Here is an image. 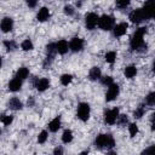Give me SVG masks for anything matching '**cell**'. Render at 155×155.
<instances>
[{"label": "cell", "mask_w": 155, "mask_h": 155, "mask_svg": "<svg viewBox=\"0 0 155 155\" xmlns=\"http://www.w3.org/2000/svg\"><path fill=\"white\" fill-rule=\"evenodd\" d=\"M144 111H145V109H144V107L143 105H139L136 110H134V113H133V115H134V117L136 119H140L142 116H143V114H144Z\"/></svg>", "instance_id": "28"}, {"label": "cell", "mask_w": 155, "mask_h": 155, "mask_svg": "<svg viewBox=\"0 0 155 155\" xmlns=\"http://www.w3.org/2000/svg\"><path fill=\"white\" fill-rule=\"evenodd\" d=\"M128 5H130V1H128V0H121V1H116V6H117L119 8H126Z\"/></svg>", "instance_id": "37"}, {"label": "cell", "mask_w": 155, "mask_h": 155, "mask_svg": "<svg viewBox=\"0 0 155 155\" xmlns=\"http://www.w3.org/2000/svg\"><path fill=\"white\" fill-rule=\"evenodd\" d=\"M7 105H8V108L12 109V110H19V109H22V107H23L22 102H21L18 98H16V97L11 98V99L8 101V103H7Z\"/></svg>", "instance_id": "14"}, {"label": "cell", "mask_w": 155, "mask_h": 155, "mask_svg": "<svg viewBox=\"0 0 155 155\" xmlns=\"http://www.w3.org/2000/svg\"><path fill=\"white\" fill-rule=\"evenodd\" d=\"M144 8L148 11L150 18H154V19H155V0L147 1V2L144 4Z\"/></svg>", "instance_id": "15"}, {"label": "cell", "mask_w": 155, "mask_h": 155, "mask_svg": "<svg viewBox=\"0 0 155 155\" xmlns=\"http://www.w3.org/2000/svg\"><path fill=\"white\" fill-rule=\"evenodd\" d=\"M117 117H119V109L117 108H114L111 110H107L104 113V121H105V124L113 125V124H115Z\"/></svg>", "instance_id": "7"}, {"label": "cell", "mask_w": 155, "mask_h": 155, "mask_svg": "<svg viewBox=\"0 0 155 155\" xmlns=\"http://www.w3.org/2000/svg\"><path fill=\"white\" fill-rule=\"evenodd\" d=\"M115 58H116V53L114 52V51H110V52H108L107 54H105V61L108 62V63H114L115 62Z\"/></svg>", "instance_id": "27"}, {"label": "cell", "mask_w": 155, "mask_h": 155, "mask_svg": "<svg viewBox=\"0 0 155 155\" xmlns=\"http://www.w3.org/2000/svg\"><path fill=\"white\" fill-rule=\"evenodd\" d=\"M27 4H28L29 7H35L36 6V1H28Z\"/></svg>", "instance_id": "42"}, {"label": "cell", "mask_w": 155, "mask_h": 155, "mask_svg": "<svg viewBox=\"0 0 155 155\" xmlns=\"http://www.w3.org/2000/svg\"><path fill=\"white\" fill-rule=\"evenodd\" d=\"M12 28H13V19L10 17H5L1 21V30L4 33H8L12 30Z\"/></svg>", "instance_id": "11"}, {"label": "cell", "mask_w": 155, "mask_h": 155, "mask_svg": "<svg viewBox=\"0 0 155 155\" xmlns=\"http://www.w3.org/2000/svg\"><path fill=\"white\" fill-rule=\"evenodd\" d=\"M150 18L148 11L143 7V8H137V10H133L131 13H130V19L131 22L133 23H139V22H143L145 19Z\"/></svg>", "instance_id": "3"}, {"label": "cell", "mask_w": 155, "mask_h": 155, "mask_svg": "<svg viewBox=\"0 0 155 155\" xmlns=\"http://www.w3.org/2000/svg\"><path fill=\"white\" fill-rule=\"evenodd\" d=\"M98 21H99V17H98L94 12H90V13H87L86 17H85V25H86L87 29L92 30V29H94L96 25L98 24Z\"/></svg>", "instance_id": "5"}, {"label": "cell", "mask_w": 155, "mask_h": 155, "mask_svg": "<svg viewBox=\"0 0 155 155\" xmlns=\"http://www.w3.org/2000/svg\"><path fill=\"white\" fill-rule=\"evenodd\" d=\"M94 145L98 149H104V148L111 149L115 145V140L110 134H98L94 139Z\"/></svg>", "instance_id": "2"}, {"label": "cell", "mask_w": 155, "mask_h": 155, "mask_svg": "<svg viewBox=\"0 0 155 155\" xmlns=\"http://www.w3.org/2000/svg\"><path fill=\"white\" fill-rule=\"evenodd\" d=\"M145 33H147L145 27L138 28L134 31V34L132 35L131 41H130V46H131L132 51H144V50H147V45L144 44V40H143V36H144Z\"/></svg>", "instance_id": "1"}, {"label": "cell", "mask_w": 155, "mask_h": 155, "mask_svg": "<svg viewBox=\"0 0 155 155\" xmlns=\"http://www.w3.org/2000/svg\"><path fill=\"white\" fill-rule=\"evenodd\" d=\"M48 16H50V11H48V8H47V7H42V8L39 10L36 18H38V21L44 22V21H46V19L48 18Z\"/></svg>", "instance_id": "18"}, {"label": "cell", "mask_w": 155, "mask_h": 155, "mask_svg": "<svg viewBox=\"0 0 155 155\" xmlns=\"http://www.w3.org/2000/svg\"><path fill=\"white\" fill-rule=\"evenodd\" d=\"M68 42L65 40H59L57 44H56V48H57V52L61 53V54H64L68 52Z\"/></svg>", "instance_id": "16"}, {"label": "cell", "mask_w": 155, "mask_h": 155, "mask_svg": "<svg viewBox=\"0 0 155 155\" xmlns=\"http://www.w3.org/2000/svg\"><path fill=\"white\" fill-rule=\"evenodd\" d=\"M140 155H155V144L149 147V148H147V149H144L140 153Z\"/></svg>", "instance_id": "30"}, {"label": "cell", "mask_w": 155, "mask_h": 155, "mask_svg": "<svg viewBox=\"0 0 155 155\" xmlns=\"http://www.w3.org/2000/svg\"><path fill=\"white\" fill-rule=\"evenodd\" d=\"M119 91H120V90H119V86H117L116 84L110 85L109 88H108V91H107V94H105V101H107V102L114 101V99L117 97Z\"/></svg>", "instance_id": "8"}, {"label": "cell", "mask_w": 155, "mask_h": 155, "mask_svg": "<svg viewBox=\"0 0 155 155\" xmlns=\"http://www.w3.org/2000/svg\"><path fill=\"white\" fill-rule=\"evenodd\" d=\"M21 47L23 51H30V50H33V42L29 39H27L21 44Z\"/></svg>", "instance_id": "24"}, {"label": "cell", "mask_w": 155, "mask_h": 155, "mask_svg": "<svg viewBox=\"0 0 155 155\" xmlns=\"http://www.w3.org/2000/svg\"><path fill=\"white\" fill-rule=\"evenodd\" d=\"M107 155H117L115 151H109V153H107Z\"/></svg>", "instance_id": "43"}, {"label": "cell", "mask_w": 155, "mask_h": 155, "mask_svg": "<svg viewBox=\"0 0 155 155\" xmlns=\"http://www.w3.org/2000/svg\"><path fill=\"white\" fill-rule=\"evenodd\" d=\"M46 139H47V132L46 131H41L40 134H39V137H38V142L40 144H42V143L46 142Z\"/></svg>", "instance_id": "35"}, {"label": "cell", "mask_w": 155, "mask_h": 155, "mask_svg": "<svg viewBox=\"0 0 155 155\" xmlns=\"http://www.w3.org/2000/svg\"><path fill=\"white\" fill-rule=\"evenodd\" d=\"M71 139H73V132H71L70 130H65V131L63 132V134H62V140H63V143L68 144V143L71 142Z\"/></svg>", "instance_id": "22"}, {"label": "cell", "mask_w": 155, "mask_h": 155, "mask_svg": "<svg viewBox=\"0 0 155 155\" xmlns=\"http://www.w3.org/2000/svg\"><path fill=\"white\" fill-rule=\"evenodd\" d=\"M46 52H47V56H53L54 57V53L57 52V48H56V44H48L46 46Z\"/></svg>", "instance_id": "25"}, {"label": "cell", "mask_w": 155, "mask_h": 155, "mask_svg": "<svg viewBox=\"0 0 155 155\" xmlns=\"http://www.w3.org/2000/svg\"><path fill=\"white\" fill-rule=\"evenodd\" d=\"M34 103H35V101H34V97H29V98H28V101H27V104H28V107H33V105H34Z\"/></svg>", "instance_id": "40"}, {"label": "cell", "mask_w": 155, "mask_h": 155, "mask_svg": "<svg viewBox=\"0 0 155 155\" xmlns=\"http://www.w3.org/2000/svg\"><path fill=\"white\" fill-rule=\"evenodd\" d=\"M151 130L155 131V113H153L151 115Z\"/></svg>", "instance_id": "41"}, {"label": "cell", "mask_w": 155, "mask_h": 155, "mask_svg": "<svg viewBox=\"0 0 155 155\" xmlns=\"http://www.w3.org/2000/svg\"><path fill=\"white\" fill-rule=\"evenodd\" d=\"M128 131H130L131 137H134V136L138 133V127H137V125H136V124H131V125L128 126Z\"/></svg>", "instance_id": "34"}, {"label": "cell", "mask_w": 155, "mask_h": 155, "mask_svg": "<svg viewBox=\"0 0 155 155\" xmlns=\"http://www.w3.org/2000/svg\"><path fill=\"white\" fill-rule=\"evenodd\" d=\"M34 86L36 87V90H38V91L44 92L45 90H47V88H48V86H50V81H48V79H46V78L35 79V80H34Z\"/></svg>", "instance_id": "10"}, {"label": "cell", "mask_w": 155, "mask_h": 155, "mask_svg": "<svg viewBox=\"0 0 155 155\" xmlns=\"http://www.w3.org/2000/svg\"><path fill=\"white\" fill-rule=\"evenodd\" d=\"M153 71L155 73V62H154V64H153Z\"/></svg>", "instance_id": "45"}, {"label": "cell", "mask_w": 155, "mask_h": 155, "mask_svg": "<svg viewBox=\"0 0 155 155\" xmlns=\"http://www.w3.org/2000/svg\"><path fill=\"white\" fill-rule=\"evenodd\" d=\"M116 121H117V125L119 126H125L127 124V121H128L127 115H119V117H117Z\"/></svg>", "instance_id": "31"}, {"label": "cell", "mask_w": 155, "mask_h": 155, "mask_svg": "<svg viewBox=\"0 0 155 155\" xmlns=\"http://www.w3.org/2000/svg\"><path fill=\"white\" fill-rule=\"evenodd\" d=\"M64 13L68 15V16H73L74 15V8L70 5H67V6H64Z\"/></svg>", "instance_id": "38"}, {"label": "cell", "mask_w": 155, "mask_h": 155, "mask_svg": "<svg viewBox=\"0 0 155 155\" xmlns=\"http://www.w3.org/2000/svg\"><path fill=\"white\" fill-rule=\"evenodd\" d=\"M127 28H128V24H127V23L116 24V25L114 27V35H115V36H122L124 34H126Z\"/></svg>", "instance_id": "12"}, {"label": "cell", "mask_w": 155, "mask_h": 155, "mask_svg": "<svg viewBox=\"0 0 155 155\" xmlns=\"http://www.w3.org/2000/svg\"><path fill=\"white\" fill-rule=\"evenodd\" d=\"M21 87H22V80L17 79V78L12 79V80L10 81V84H8V90H10V91H12V92L19 91V90H21Z\"/></svg>", "instance_id": "13"}, {"label": "cell", "mask_w": 155, "mask_h": 155, "mask_svg": "<svg viewBox=\"0 0 155 155\" xmlns=\"http://www.w3.org/2000/svg\"><path fill=\"white\" fill-rule=\"evenodd\" d=\"M98 27L103 30H110L114 27V17L109 15H103L102 17H99Z\"/></svg>", "instance_id": "4"}, {"label": "cell", "mask_w": 155, "mask_h": 155, "mask_svg": "<svg viewBox=\"0 0 155 155\" xmlns=\"http://www.w3.org/2000/svg\"><path fill=\"white\" fill-rule=\"evenodd\" d=\"M88 78H90L91 80H93V81L101 79V69H99L98 67L91 68V70H90V73H88Z\"/></svg>", "instance_id": "19"}, {"label": "cell", "mask_w": 155, "mask_h": 155, "mask_svg": "<svg viewBox=\"0 0 155 155\" xmlns=\"http://www.w3.org/2000/svg\"><path fill=\"white\" fill-rule=\"evenodd\" d=\"M4 46L7 48V51H13V50L17 48V45H16V42L13 40H6V41H4Z\"/></svg>", "instance_id": "23"}, {"label": "cell", "mask_w": 155, "mask_h": 155, "mask_svg": "<svg viewBox=\"0 0 155 155\" xmlns=\"http://www.w3.org/2000/svg\"><path fill=\"white\" fill-rule=\"evenodd\" d=\"M145 102L149 105H155V92H150L147 97H145Z\"/></svg>", "instance_id": "29"}, {"label": "cell", "mask_w": 155, "mask_h": 155, "mask_svg": "<svg viewBox=\"0 0 155 155\" xmlns=\"http://www.w3.org/2000/svg\"><path fill=\"white\" fill-rule=\"evenodd\" d=\"M12 120H13V117H12L11 115H2V117H1V122H2L5 126H8V125L12 122Z\"/></svg>", "instance_id": "33"}, {"label": "cell", "mask_w": 155, "mask_h": 155, "mask_svg": "<svg viewBox=\"0 0 155 155\" xmlns=\"http://www.w3.org/2000/svg\"><path fill=\"white\" fill-rule=\"evenodd\" d=\"M53 155H63V148L62 147H57L53 150Z\"/></svg>", "instance_id": "39"}, {"label": "cell", "mask_w": 155, "mask_h": 155, "mask_svg": "<svg viewBox=\"0 0 155 155\" xmlns=\"http://www.w3.org/2000/svg\"><path fill=\"white\" fill-rule=\"evenodd\" d=\"M71 80H73V76H71L70 74H63V75L61 76V84L64 85V86H67L68 84H70Z\"/></svg>", "instance_id": "26"}, {"label": "cell", "mask_w": 155, "mask_h": 155, "mask_svg": "<svg viewBox=\"0 0 155 155\" xmlns=\"http://www.w3.org/2000/svg\"><path fill=\"white\" fill-rule=\"evenodd\" d=\"M87 154H88V150H86V151H82L80 155H87Z\"/></svg>", "instance_id": "44"}, {"label": "cell", "mask_w": 155, "mask_h": 155, "mask_svg": "<svg viewBox=\"0 0 155 155\" xmlns=\"http://www.w3.org/2000/svg\"><path fill=\"white\" fill-rule=\"evenodd\" d=\"M28 75H29V70H28L27 68H24V67L19 68V69L17 70V73H16V78H17V79H19V80L27 79V78H28Z\"/></svg>", "instance_id": "20"}, {"label": "cell", "mask_w": 155, "mask_h": 155, "mask_svg": "<svg viewBox=\"0 0 155 155\" xmlns=\"http://www.w3.org/2000/svg\"><path fill=\"white\" fill-rule=\"evenodd\" d=\"M101 82H102L103 85L110 86V85H113V78H111V76H104V78H101Z\"/></svg>", "instance_id": "36"}, {"label": "cell", "mask_w": 155, "mask_h": 155, "mask_svg": "<svg viewBox=\"0 0 155 155\" xmlns=\"http://www.w3.org/2000/svg\"><path fill=\"white\" fill-rule=\"evenodd\" d=\"M59 128H61V117L57 116V117H54V119L48 124V130H50L51 132H56V131H58Z\"/></svg>", "instance_id": "17"}, {"label": "cell", "mask_w": 155, "mask_h": 155, "mask_svg": "<svg viewBox=\"0 0 155 155\" xmlns=\"http://www.w3.org/2000/svg\"><path fill=\"white\" fill-rule=\"evenodd\" d=\"M136 74H137V68H136V67H133V65L126 67V69H125V76H126V78L132 79Z\"/></svg>", "instance_id": "21"}, {"label": "cell", "mask_w": 155, "mask_h": 155, "mask_svg": "<svg viewBox=\"0 0 155 155\" xmlns=\"http://www.w3.org/2000/svg\"><path fill=\"white\" fill-rule=\"evenodd\" d=\"M78 117L82 121H87L90 117V105L87 103H80L78 107Z\"/></svg>", "instance_id": "6"}, {"label": "cell", "mask_w": 155, "mask_h": 155, "mask_svg": "<svg viewBox=\"0 0 155 155\" xmlns=\"http://www.w3.org/2000/svg\"><path fill=\"white\" fill-rule=\"evenodd\" d=\"M53 56H46V58H45V61H44V63H42V65H44V68L45 69H47L51 64H52V62H53Z\"/></svg>", "instance_id": "32"}, {"label": "cell", "mask_w": 155, "mask_h": 155, "mask_svg": "<svg viewBox=\"0 0 155 155\" xmlns=\"http://www.w3.org/2000/svg\"><path fill=\"white\" fill-rule=\"evenodd\" d=\"M69 48L73 52H79L84 48V40L80 38H73L71 41L69 42Z\"/></svg>", "instance_id": "9"}]
</instances>
